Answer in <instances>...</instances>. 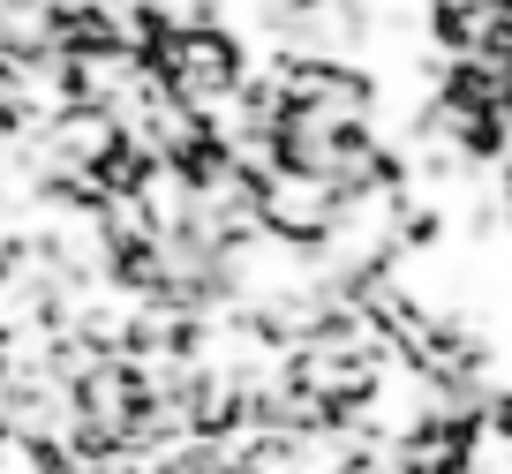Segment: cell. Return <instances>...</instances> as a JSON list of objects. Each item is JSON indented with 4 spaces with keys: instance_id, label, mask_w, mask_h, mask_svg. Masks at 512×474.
<instances>
[{
    "instance_id": "3",
    "label": "cell",
    "mask_w": 512,
    "mask_h": 474,
    "mask_svg": "<svg viewBox=\"0 0 512 474\" xmlns=\"http://www.w3.org/2000/svg\"><path fill=\"white\" fill-rule=\"evenodd\" d=\"M422 31L445 61L512 68V0H422Z\"/></svg>"
},
{
    "instance_id": "1",
    "label": "cell",
    "mask_w": 512,
    "mask_h": 474,
    "mask_svg": "<svg viewBox=\"0 0 512 474\" xmlns=\"http://www.w3.org/2000/svg\"><path fill=\"white\" fill-rule=\"evenodd\" d=\"M151 68H159V83L181 98V106L211 121V113H219L226 98L249 83L256 61L241 53V38L226 31V23H174V31H166V46L151 53Z\"/></svg>"
},
{
    "instance_id": "2",
    "label": "cell",
    "mask_w": 512,
    "mask_h": 474,
    "mask_svg": "<svg viewBox=\"0 0 512 474\" xmlns=\"http://www.w3.org/2000/svg\"><path fill=\"white\" fill-rule=\"evenodd\" d=\"M339 219H347V196H339L332 181H317V174L272 166V174L256 181V226H264L272 241H287V249H317V241H332Z\"/></svg>"
}]
</instances>
